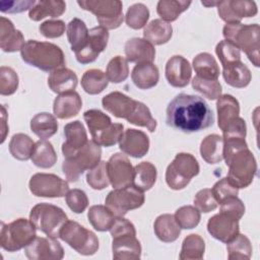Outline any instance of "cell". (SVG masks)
Returning a JSON list of instances; mask_svg holds the SVG:
<instances>
[{
  "instance_id": "6da1fadb",
  "label": "cell",
  "mask_w": 260,
  "mask_h": 260,
  "mask_svg": "<svg viewBox=\"0 0 260 260\" xmlns=\"http://www.w3.org/2000/svg\"><path fill=\"white\" fill-rule=\"evenodd\" d=\"M166 122L176 130L193 133L212 126L214 115L202 98L179 93L167 107Z\"/></svg>"
},
{
  "instance_id": "7a4b0ae2",
  "label": "cell",
  "mask_w": 260,
  "mask_h": 260,
  "mask_svg": "<svg viewBox=\"0 0 260 260\" xmlns=\"http://www.w3.org/2000/svg\"><path fill=\"white\" fill-rule=\"evenodd\" d=\"M20 55L26 64L46 72H52L65 65L61 48L49 42L28 40L20 50Z\"/></svg>"
},
{
  "instance_id": "3957f363",
  "label": "cell",
  "mask_w": 260,
  "mask_h": 260,
  "mask_svg": "<svg viewBox=\"0 0 260 260\" xmlns=\"http://www.w3.org/2000/svg\"><path fill=\"white\" fill-rule=\"evenodd\" d=\"M113 258L116 260H137L141 257V245L136 238L134 224L123 216H116L110 229Z\"/></svg>"
},
{
  "instance_id": "277c9868",
  "label": "cell",
  "mask_w": 260,
  "mask_h": 260,
  "mask_svg": "<svg viewBox=\"0 0 260 260\" xmlns=\"http://www.w3.org/2000/svg\"><path fill=\"white\" fill-rule=\"evenodd\" d=\"M224 39L244 51L255 67H259L260 27L257 23H226L222 28Z\"/></svg>"
},
{
  "instance_id": "5b68a950",
  "label": "cell",
  "mask_w": 260,
  "mask_h": 260,
  "mask_svg": "<svg viewBox=\"0 0 260 260\" xmlns=\"http://www.w3.org/2000/svg\"><path fill=\"white\" fill-rule=\"evenodd\" d=\"M83 119L91 134L92 140L101 145L110 147L118 143L124 133L121 123H112L111 118L100 110L91 109L83 114Z\"/></svg>"
},
{
  "instance_id": "8992f818",
  "label": "cell",
  "mask_w": 260,
  "mask_h": 260,
  "mask_svg": "<svg viewBox=\"0 0 260 260\" xmlns=\"http://www.w3.org/2000/svg\"><path fill=\"white\" fill-rule=\"evenodd\" d=\"M229 167L228 179L238 189L247 188L257 173V162L248 147L236 150L223 156Z\"/></svg>"
},
{
  "instance_id": "52a82bcc",
  "label": "cell",
  "mask_w": 260,
  "mask_h": 260,
  "mask_svg": "<svg viewBox=\"0 0 260 260\" xmlns=\"http://www.w3.org/2000/svg\"><path fill=\"white\" fill-rule=\"evenodd\" d=\"M102 156L101 145L89 140L78 151L65 157L62 164L63 173L69 182H76L84 171H89L99 165Z\"/></svg>"
},
{
  "instance_id": "ba28073f",
  "label": "cell",
  "mask_w": 260,
  "mask_h": 260,
  "mask_svg": "<svg viewBox=\"0 0 260 260\" xmlns=\"http://www.w3.org/2000/svg\"><path fill=\"white\" fill-rule=\"evenodd\" d=\"M29 220L37 230L52 238H59L68 217L62 208L50 203L36 204L29 213Z\"/></svg>"
},
{
  "instance_id": "9c48e42d",
  "label": "cell",
  "mask_w": 260,
  "mask_h": 260,
  "mask_svg": "<svg viewBox=\"0 0 260 260\" xmlns=\"http://www.w3.org/2000/svg\"><path fill=\"white\" fill-rule=\"evenodd\" d=\"M36 226L25 218H17L3 223L0 232V245L7 252H16L25 248L36 237Z\"/></svg>"
},
{
  "instance_id": "30bf717a",
  "label": "cell",
  "mask_w": 260,
  "mask_h": 260,
  "mask_svg": "<svg viewBox=\"0 0 260 260\" xmlns=\"http://www.w3.org/2000/svg\"><path fill=\"white\" fill-rule=\"evenodd\" d=\"M199 164L191 153L180 152L167 168L166 182L171 189L181 190L199 174Z\"/></svg>"
},
{
  "instance_id": "8fae6325",
  "label": "cell",
  "mask_w": 260,
  "mask_h": 260,
  "mask_svg": "<svg viewBox=\"0 0 260 260\" xmlns=\"http://www.w3.org/2000/svg\"><path fill=\"white\" fill-rule=\"evenodd\" d=\"M59 238L77 253L90 256L99 250V239L95 234L76 221L67 220L63 225Z\"/></svg>"
},
{
  "instance_id": "7c38bea8",
  "label": "cell",
  "mask_w": 260,
  "mask_h": 260,
  "mask_svg": "<svg viewBox=\"0 0 260 260\" xmlns=\"http://www.w3.org/2000/svg\"><path fill=\"white\" fill-rule=\"evenodd\" d=\"M77 4L94 14L98 22L106 29H115L123 22V4L119 0H81Z\"/></svg>"
},
{
  "instance_id": "4fadbf2b",
  "label": "cell",
  "mask_w": 260,
  "mask_h": 260,
  "mask_svg": "<svg viewBox=\"0 0 260 260\" xmlns=\"http://www.w3.org/2000/svg\"><path fill=\"white\" fill-rule=\"evenodd\" d=\"M144 200L143 192L131 185L109 192L105 203L115 216H124L128 211L141 207Z\"/></svg>"
},
{
  "instance_id": "5bb4252c",
  "label": "cell",
  "mask_w": 260,
  "mask_h": 260,
  "mask_svg": "<svg viewBox=\"0 0 260 260\" xmlns=\"http://www.w3.org/2000/svg\"><path fill=\"white\" fill-rule=\"evenodd\" d=\"M28 187L32 195L37 197L59 198L69 191L68 183L54 174L37 173L31 176Z\"/></svg>"
},
{
  "instance_id": "9a60e30c",
  "label": "cell",
  "mask_w": 260,
  "mask_h": 260,
  "mask_svg": "<svg viewBox=\"0 0 260 260\" xmlns=\"http://www.w3.org/2000/svg\"><path fill=\"white\" fill-rule=\"evenodd\" d=\"M25 256L30 260H61L64 249L52 237H36L25 248Z\"/></svg>"
},
{
  "instance_id": "2e32d148",
  "label": "cell",
  "mask_w": 260,
  "mask_h": 260,
  "mask_svg": "<svg viewBox=\"0 0 260 260\" xmlns=\"http://www.w3.org/2000/svg\"><path fill=\"white\" fill-rule=\"evenodd\" d=\"M110 184L114 189L132 185L134 168L129 158L122 153H114L107 161Z\"/></svg>"
},
{
  "instance_id": "e0dca14e",
  "label": "cell",
  "mask_w": 260,
  "mask_h": 260,
  "mask_svg": "<svg viewBox=\"0 0 260 260\" xmlns=\"http://www.w3.org/2000/svg\"><path fill=\"white\" fill-rule=\"evenodd\" d=\"M219 17L226 23H240L244 17H253L258 9L254 1L225 0L217 4Z\"/></svg>"
},
{
  "instance_id": "ac0fdd59",
  "label": "cell",
  "mask_w": 260,
  "mask_h": 260,
  "mask_svg": "<svg viewBox=\"0 0 260 260\" xmlns=\"http://www.w3.org/2000/svg\"><path fill=\"white\" fill-rule=\"evenodd\" d=\"M109 41V31L103 26H95L89 29L86 45L75 53V58L80 64L94 62L99 55L107 48Z\"/></svg>"
},
{
  "instance_id": "d6986e66",
  "label": "cell",
  "mask_w": 260,
  "mask_h": 260,
  "mask_svg": "<svg viewBox=\"0 0 260 260\" xmlns=\"http://www.w3.org/2000/svg\"><path fill=\"white\" fill-rule=\"evenodd\" d=\"M207 231L214 239L228 243L239 234V220L219 212L209 218Z\"/></svg>"
},
{
  "instance_id": "ffe728a7",
  "label": "cell",
  "mask_w": 260,
  "mask_h": 260,
  "mask_svg": "<svg viewBox=\"0 0 260 260\" xmlns=\"http://www.w3.org/2000/svg\"><path fill=\"white\" fill-rule=\"evenodd\" d=\"M165 74L168 82L174 87H185L192 75V69L189 61L183 56L175 55L171 57L165 69Z\"/></svg>"
},
{
  "instance_id": "44dd1931",
  "label": "cell",
  "mask_w": 260,
  "mask_h": 260,
  "mask_svg": "<svg viewBox=\"0 0 260 260\" xmlns=\"http://www.w3.org/2000/svg\"><path fill=\"white\" fill-rule=\"evenodd\" d=\"M119 148L125 154L140 158L148 152L149 138L144 132L129 128L123 133L119 141Z\"/></svg>"
},
{
  "instance_id": "7402d4cb",
  "label": "cell",
  "mask_w": 260,
  "mask_h": 260,
  "mask_svg": "<svg viewBox=\"0 0 260 260\" xmlns=\"http://www.w3.org/2000/svg\"><path fill=\"white\" fill-rule=\"evenodd\" d=\"M137 102L120 91H113L103 98L102 105L106 111L116 118L128 120L133 114Z\"/></svg>"
},
{
  "instance_id": "603a6c76",
  "label": "cell",
  "mask_w": 260,
  "mask_h": 260,
  "mask_svg": "<svg viewBox=\"0 0 260 260\" xmlns=\"http://www.w3.org/2000/svg\"><path fill=\"white\" fill-rule=\"evenodd\" d=\"M124 52L127 61L136 64L152 63L155 58L154 46L141 38L129 39L125 43Z\"/></svg>"
},
{
  "instance_id": "cb8c5ba5",
  "label": "cell",
  "mask_w": 260,
  "mask_h": 260,
  "mask_svg": "<svg viewBox=\"0 0 260 260\" xmlns=\"http://www.w3.org/2000/svg\"><path fill=\"white\" fill-rule=\"evenodd\" d=\"M64 136L66 138L62 144V152L64 157L73 155L88 141L85 128L78 120L65 125Z\"/></svg>"
},
{
  "instance_id": "d4e9b609",
  "label": "cell",
  "mask_w": 260,
  "mask_h": 260,
  "mask_svg": "<svg viewBox=\"0 0 260 260\" xmlns=\"http://www.w3.org/2000/svg\"><path fill=\"white\" fill-rule=\"evenodd\" d=\"M24 37L22 32L16 29L11 20L0 17V48L3 52L13 53L20 51L24 45Z\"/></svg>"
},
{
  "instance_id": "484cf974",
  "label": "cell",
  "mask_w": 260,
  "mask_h": 260,
  "mask_svg": "<svg viewBox=\"0 0 260 260\" xmlns=\"http://www.w3.org/2000/svg\"><path fill=\"white\" fill-rule=\"evenodd\" d=\"M82 107L80 95L75 91L59 94L53 104L54 115L59 119H69L76 116Z\"/></svg>"
},
{
  "instance_id": "4316f807",
  "label": "cell",
  "mask_w": 260,
  "mask_h": 260,
  "mask_svg": "<svg viewBox=\"0 0 260 260\" xmlns=\"http://www.w3.org/2000/svg\"><path fill=\"white\" fill-rule=\"evenodd\" d=\"M77 75L66 67L58 68L52 71L48 77L50 89L58 94L73 91L77 86Z\"/></svg>"
},
{
  "instance_id": "83f0119b",
  "label": "cell",
  "mask_w": 260,
  "mask_h": 260,
  "mask_svg": "<svg viewBox=\"0 0 260 260\" xmlns=\"http://www.w3.org/2000/svg\"><path fill=\"white\" fill-rule=\"evenodd\" d=\"M222 77L229 85L236 88H244L249 85L252 74L242 61H236L222 66Z\"/></svg>"
},
{
  "instance_id": "f1b7e54d",
  "label": "cell",
  "mask_w": 260,
  "mask_h": 260,
  "mask_svg": "<svg viewBox=\"0 0 260 260\" xmlns=\"http://www.w3.org/2000/svg\"><path fill=\"white\" fill-rule=\"evenodd\" d=\"M131 79L139 89H149L157 84L159 72L153 63L137 64L131 72Z\"/></svg>"
},
{
  "instance_id": "f546056e",
  "label": "cell",
  "mask_w": 260,
  "mask_h": 260,
  "mask_svg": "<svg viewBox=\"0 0 260 260\" xmlns=\"http://www.w3.org/2000/svg\"><path fill=\"white\" fill-rule=\"evenodd\" d=\"M153 230L158 240L165 243L175 242L181 234V228L177 223L175 216L169 213H165L156 217Z\"/></svg>"
},
{
  "instance_id": "4dcf8cb0",
  "label": "cell",
  "mask_w": 260,
  "mask_h": 260,
  "mask_svg": "<svg viewBox=\"0 0 260 260\" xmlns=\"http://www.w3.org/2000/svg\"><path fill=\"white\" fill-rule=\"evenodd\" d=\"M217 125L220 130L230 122L239 117L240 104L236 98L231 94H222L216 102Z\"/></svg>"
},
{
  "instance_id": "1f68e13d",
  "label": "cell",
  "mask_w": 260,
  "mask_h": 260,
  "mask_svg": "<svg viewBox=\"0 0 260 260\" xmlns=\"http://www.w3.org/2000/svg\"><path fill=\"white\" fill-rule=\"evenodd\" d=\"M173 35L172 25L160 19L156 18L151 20L148 24H146L143 30V37L150 44L154 45H162L168 43Z\"/></svg>"
},
{
  "instance_id": "d6a6232c",
  "label": "cell",
  "mask_w": 260,
  "mask_h": 260,
  "mask_svg": "<svg viewBox=\"0 0 260 260\" xmlns=\"http://www.w3.org/2000/svg\"><path fill=\"white\" fill-rule=\"evenodd\" d=\"M200 154L207 164L220 162L223 159V138L217 134L207 135L201 141Z\"/></svg>"
},
{
  "instance_id": "836d02e7",
  "label": "cell",
  "mask_w": 260,
  "mask_h": 260,
  "mask_svg": "<svg viewBox=\"0 0 260 260\" xmlns=\"http://www.w3.org/2000/svg\"><path fill=\"white\" fill-rule=\"evenodd\" d=\"M66 10V3L61 0H41L37 1L34 7L28 11V16L34 21L50 16L58 17Z\"/></svg>"
},
{
  "instance_id": "e575fe53",
  "label": "cell",
  "mask_w": 260,
  "mask_h": 260,
  "mask_svg": "<svg viewBox=\"0 0 260 260\" xmlns=\"http://www.w3.org/2000/svg\"><path fill=\"white\" fill-rule=\"evenodd\" d=\"M30 130L43 140L50 138L58 130L57 119L50 113H39L30 120Z\"/></svg>"
},
{
  "instance_id": "d590c367",
  "label": "cell",
  "mask_w": 260,
  "mask_h": 260,
  "mask_svg": "<svg viewBox=\"0 0 260 260\" xmlns=\"http://www.w3.org/2000/svg\"><path fill=\"white\" fill-rule=\"evenodd\" d=\"M156 168L149 161H142L134 167L132 185L142 192L151 189L156 181Z\"/></svg>"
},
{
  "instance_id": "8d00e7d4",
  "label": "cell",
  "mask_w": 260,
  "mask_h": 260,
  "mask_svg": "<svg viewBox=\"0 0 260 260\" xmlns=\"http://www.w3.org/2000/svg\"><path fill=\"white\" fill-rule=\"evenodd\" d=\"M30 159L38 168L49 169L56 164L57 154L51 142L39 140L35 143Z\"/></svg>"
},
{
  "instance_id": "74e56055",
  "label": "cell",
  "mask_w": 260,
  "mask_h": 260,
  "mask_svg": "<svg viewBox=\"0 0 260 260\" xmlns=\"http://www.w3.org/2000/svg\"><path fill=\"white\" fill-rule=\"evenodd\" d=\"M196 75L205 79H217L219 76V66L214 57L209 53H199L192 62Z\"/></svg>"
},
{
  "instance_id": "f35d334b",
  "label": "cell",
  "mask_w": 260,
  "mask_h": 260,
  "mask_svg": "<svg viewBox=\"0 0 260 260\" xmlns=\"http://www.w3.org/2000/svg\"><path fill=\"white\" fill-rule=\"evenodd\" d=\"M87 218L94 230L99 232H106L110 231L116 216L107 206L92 205L88 209Z\"/></svg>"
},
{
  "instance_id": "ab89813d",
  "label": "cell",
  "mask_w": 260,
  "mask_h": 260,
  "mask_svg": "<svg viewBox=\"0 0 260 260\" xmlns=\"http://www.w3.org/2000/svg\"><path fill=\"white\" fill-rule=\"evenodd\" d=\"M88 29L84 21L79 18H73L67 25V39L71 50L76 53L80 51L87 43Z\"/></svg>"
},
{
  "instance_id": "60d3db41",
  "label": "cell",
  "mask_w": 260,
  "mask_h": 260,
  "mask_svg": "<svg viewBox=\"0 0 260 260\" xmlns=\"http://www.w3.org/2000/svg\"><path fill=\"white\" fill-rule=\"evenodd\" d=\"M34 146L35 142L28 135L16 133L10 139L9 152L18 160H27L31 157Z\"/></svg>"
},
{
  "instance_id": "b9f144b4",
  "label": "cell",
  "mask_w": 260,
  "mask_h": 260,
  "mask_svg": "<svg viewBox=\"0 0 260 260\" xmlns=\"http://www.w3.org/2000/svg\"><path fill=\"white\" fill-rule=\"evenodd\" d=\"M108 77L101 69H89L81 77V86L88 94L101 93L108 86Z\"/></svg>"
},
{
  "instance_id": "7bdbcfd3",
  "label": "cell",
  "mask_w": 260,
  "mask_h": 260,
  "mask_svg": "<svg viewBox=\"0 0 260 260\" xmlns=\"http://www.w3.org/2000/svg\"><path fill=\"white\" fill-rule=\"evenodd\" d=\"M204 251V240L199 235L191 234L184 239L179 258L181 260H200L203 258Z\"/></svg>"
},
{
  "instance_id": "ee69618b",
  "label": "cell",
  "mask_w": 260,
  "mask_h": 260,
  "mask_svg": "<svg viewBox=\"0 0 260 260\" xmlns=\"http://www.w3.org/2000/svg\"><path fill=\"white\" fill-rule=\"evenodd\" d=\"M191 3L185 0H160L157 2L156 11L160 19L167 22L175 21L182 12L189 8Z\"/></svg>"
},
{
  "instance_id": "f6af8a7d",
  "label": "cell",
  "mask_w": 260,
  "mask_h": 260,
  "mask_svg": "<svg viewBox=\"0 0 260 260\" xmlns=\"http://www.w3.org/2000/svg\"><path fill=\"white\" fill-rule=\"evenodd\" d=\"M226 244L228 258L230 260H248L251 258L252 245L245 235L238 234Z\"/></svg>"
},
{
  "instance_id": "bcb514c9",
  "label": "cell",
  "mask_w": 260,
  "mask_h": 260,
  "mask_svg": "<svg viewBox=\"0 0 260 260\" xmlns=\"http://www.w3.org/2000/svg\"><path fill=\"white\" fill-rule=\"evenodd\" d=\"M108 80L113 83H120L125 81L129 75V66L126 58L122 56H115L112 58L106 69Z\"/></svg>"
},
{
  "instance_id": "7dc6e473",
  "label": "cell",
  "mask_w": 260,
  "mask_h": 260,
  "mask_svg": "<svg viewBox=\"0 0 260 260\" xmlns=\"http://www.w3.org/2000/svg\"><path fill=\"white\" fill-rule=\"evenodd\" d=\"M127 121L130 124L140 126V127H145L150 132H154L157 126L156 120L152 117L150 110L146 105H144L141 102H137V105L133 114L129 117Z\"/></svg>"
},
{
  "instance_id": "c3c4849f",
  "label": "cell",
  "mask_w": 260,
  "mask_h": 260,
  "mask_svg": "<svg viewBox=\"0 0 260 260\" xmlns=\"http://www.w3.org/2000/svg\"><path fill=\"white\" fill-rule=\"evenodd\" d=\"M149 18V10L143 3H135L131 5L125 15L126 24L133 29L144 27Z\"/></svg>"
},
{
  "instance_id": "681fc988",
  "label": "cell",
  "mask_w": 260,
  "mask_h": 260,
  "mask_svg": "<svg viewBox=\"0 0 260 260\" xmlns=\"http://www.w3.org/2000/svg\"><path fill=\"white\" fill-rule=\"evenodd\" d=\"M192 87L211 101L217 100L221 95V84L217 79H205L196 75L192 79Z\"/></svg>"
},
{
  "instance_id": "f907efd6",
  "label": "cell",
  "mask_w": 260,
  "mask_h": 260,
  "mask_svg": "<svg viewBox=\"0 0 260 260\" xmlns=\"http://www.w3.org/2000/svg\"><path fill=\"white\" fill-rule=\"evenodd\" d=\"M175 219L179 226L184 230H191L198 225L200 222V211L191 205H185L180 207L175 212Z\"/></svg>"
},
{
  "instance_id": "816d5d0a",
  "label": "cell",
  "mask_w": 260,
  "mask_h": 260,
  "mask_svg": "<svg viewBox=\"0 0 260 260\" xmlns=\"http://www.w3.org/2000/svg\"><path fill=\"white\" fill-rule=\"evenodd\" d=\"M86 182L89 187L94 190H103L107 188L110 184L107 162L102 160L93 169L89 170L86 174Z\"/></svg>"
},
{
  "instance_id": "f5cc1de1",
  "label": "cell",
  "mask_w": 260,
  "mask_h": 260,
  "mask_svg": "<svg viewBox=\"0 0 260 260\" xmlns=\"http://www.w3.org/2000/svg\"><path fill=\"white\" fill-rule=\"evenodd\" d=\"M215 53L222 66L230 63L241 61V52L240 50L231 42L223 40L220 41L215 47Z\"/></svg>"
},
{
  "instance_id": "db71d44e",
  "label": "cell",
  "mask_w": 260,
  "mask_h": 260,
  "mask_svg": "<svg viewBox=\"0 0 260 260\" xmlns=\"http://www.w3.org/2000/svg\"><path fill=\"white\" fill-rule=\"evenodd\" d=\"M18 87V76L16 72L7 66L0 68V93L2 95L13 94Z\"/></svg>"
},
{
  "instance_id": "11a10c76",
  "label": "cell",
  "mask_w": 260,
  "mask_h": 260,
  "mask_svg": "<svg viewBox=\"0 0 260 260\" xmlns=\"http://www.w3.org/2000/svg\"><path fill=\"white\" fill-rule=\"evenodd\" d=\"M68 207L75 213H82L88 206V198L84 191L80 189H72L65 195Z\"/></svg>"
},
{
  "instance_id": "9f6ffc18",
  "label": "cell",
  "mask_w": 260,
  "mask_h": 260,
  "mask_svg": "<svg viewBox=\"0 0 260 260\" xmlns=\"http://www.w3.org/2000/svg\"><path fill=\"white\" fill-rule=\"evenodd\" d=\"M211 192L217 203L220 204L224 199L232 196H237L239 193V189L234 184H232L230 180L225 177L220 179L213 185Z\"/></svg>"
},
{
  "instance_id": "6f0895ef",
  "label": "cell",
  "mask_w": 260,
  "mask_h": 260,
  "mask_svg": "<svg viewBox=\"0 0 260 260\" xmlns=\"http://www.w3.org/2000/svg\"><path fill=\"white\" fill-rule=\"evenodd\" d=\"M194 205L200 212H210L216 209L218 203L215 200L211 189L205 188L198 191L194 197Z\"/></svg>"
},
{
  "instance_id": "680465c9",
  "label": "cell",
  "mask_w": 260,
  "mask_h": 260,
  "mask_svg": "<svg viewBox=\"0 0 260 260\" xmlns=\"http://www.w3.org/2000/svg\"><path fill=\"white\" fill-rule=\"evenodd\" d=\"M220 212L240 220L245 213V205L237 196H232L224 199L220 203Z\"/></svg>"
},
{
  "instance_id": "91938a15",
  "label": "cell",
  "mask_w": 260,
  "mask_h": 260,
  "mask_svg": "<svg viewBox=\"0 0 260 260\" xmlns=\"http://www.w3.org/2000/svg\"><path fill=\"white\" fill-rule=\"evenodd\" d=\"M39 29L45 38H59L65 32V22L61 19H49L41 23Z\"/></svg>"
},
{
  "instance_id": "94428289",
  "label": "cell",
  "mask_w": 260,
  "mask_h": 260,
  "mask_svg": "<svg viewBox=\"0 0 260 260\" xmlns=\"http://www.w3.org/2000/svg\"><path fill=\"white\" fill-rule=\"evenodd\" d=\"M223 139L228 138H243L245 139L247 134V126L246 122L243 118L240 116L230 122L228 125L224 126V128L221 130Z\"/></svg>"
},
{
  "instance_id": "6125c7cd",
  "label": "cell",
  "mask_w": 260,
  "mask_h": 260,
  "mask_svg": "<svg viewBox=\"0 0 260 260\" xmlns=\"http://www.w3.org/2000/svg\"><path fill=\"white\" fill-rule=\"evenodd\" d=\"M37 1L35 0H14L0 2V10L3 13H20L25 10H30Z\"/></svg>"
},
{
  "instance_id": "be15d7a7",
  "label": "cell",
  "mask_w": 260,
  "mask_h": 260,
  "mask_svg": "<svg viewBox=\"0 0 260 260\" xmlns=\"http://www.w3.org/2000/svg\"><path fill=\"white\" fill-rule=\"evenodd\" d=\"M1 110H2V115H1V118H2V127H1V143L4 142L5 140V137H6V133L8 131V127L6 126V110H5V107L2 106L1 107Z\"/></svg>"
},
{
  "instance_id": "e7e4bbea",
  "label": "cell",
  "mask_w": 260,
  "mask_h": 260,
  "mask_svg": "<svg viewBox=\"0 0 260 260\" xmlns=\"http://www.w3.org/2000/svg\"><path fill=\"white\" fill-rule=\"evenodd\" d=\"M219 1H201V4L206 6V7H210V6H217Z\"/></svg>"
}]
</instances>
